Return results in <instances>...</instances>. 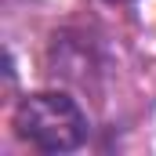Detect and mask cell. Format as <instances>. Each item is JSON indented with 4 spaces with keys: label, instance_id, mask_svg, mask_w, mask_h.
I'll use <instances>...</instances> for the list:
<instances>
[{
    "label": "cell",
    "instance_id": "1",
    "mask_svg": "<svg viewBox=\"0 0 156 156\" xmlns=\"http://www.w3.org/2000/svg\"><path fill=\"white\" fill-rule=\"evenodd\" d=\"M15 134L40 153H69L87 142V116L62 91H40L18 102Z\"/></svg>",
    "mask_w": 156,
    "mask_h": 156
}]
</instances>
